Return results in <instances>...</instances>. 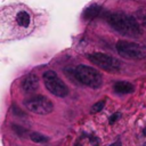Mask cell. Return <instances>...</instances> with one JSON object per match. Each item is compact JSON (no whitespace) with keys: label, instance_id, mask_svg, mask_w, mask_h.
<instances>
[{"label":"cell","instance_id":"7c38bea8","mask_svg":"<svg viewBox=\"0 0 146 146\" xmlns=\"http://www.w3.org/2000/svg\"><path fill=\"white\" fill-rule=\"evenodd\" d=\"M11 129L19 137H27V136H30V132L25 128H23L22 125H18V124H15L14 123V124H11Z\"/></svg>","mask_w":146,"mask_h":146},{"label":"cell","instance_id":"30bf717a","mask_svg":"<svg viewBox=\"0 0 146 146\" xmlns=\"http://www.w3.org/2000/svg\"><path fill=\"white\" fill-rule=\"evenodd\" d=\"M100 10H102V8L99 6L92 5L88 8H86V10L83 11V18L84 19H94L99 15Z\"/></svg>","mask_w":146,"mask_h":146},{"label":"cell","instance_id":"ac0fdd59","mask_svg":"<svg viewBox=\"0 0 146 146\" xmlns=\"http://www.w3.org/2000/svg\"><path fill=\"white\" fill-rule=\"evenodd\" d=\"M74 146H82L81 144H80V141L78 140V141H75V144H74Z\"/></svg>","mask_w":146,"mask_h":146},{"label":"cell","instance_id":"4fadbf2b","mask_svg":"<svg viewBox=\"0 0 146 146\" xmlns=\"http://www.w3.org/2000/svg\"><path fill=\"white\" fill-rule=\"evenodd\" d=\"M137 21L143 27L146 29V9H140L137 13Z\"/></svg>","mask_w":146,"mask_h":146},{"label":"cell","instance_id":"8fae6325","mask_svg":"<svg viewBox=\"0 0 146 146\" xmlns=\"http://www.w3.org/2000/svg\"><path fill=\"white\" fill-rule=\"evenodd\" d=\"M29 138H30L33 143H36V144H44V143H48V141H49V137L42 135L41 132H36V131L30 132Z\"/></svg>","mask_w":146,"mask_h":146},{"label":"cell","instance_id":"52a82bcc","mask_svg":"<svg viewBox=\"0 0 146 146\" xmlns=\"http://www.w3.org/2000/svg\"><path fill=\"white\" fill-rule=\"evenodd\" d=\"M43 83L49 92L57 97H66L68 88L55 71H46L43 73Z\"/></svg>","mask_w":146,"mask_h":146},{"label":"cell","instance_id":"8992f818","mask_svg":"<svg viewBox=\"0 0 146 146\" xmlns=\"http://www.w3.org/2000/svg\"><path fill=\"white\" fill-rule=\"evenodd\" d=\"M88 60L102 70L111 73H116L121 70V62L113 56L103 54V52H94L87 56Z\"/></svg>","mask_w":146,"mask_h":146},{"label":"cell","instance_id":"d6986e66","mask_svg":"<svg viewBox=\"0 0 146 146\" xmlns=\"http://www.w3.org/2000/svg\"><path fill=\"white\" fill-rule=\"evenodd\" d=\"M143 135L146 137V127H145V128H144V130H143Z\"/></svg>","mask_w":146,"mask_h":146},{"label":"cell","instance_id":"3957f363","mask_svg":"<svg viewBox=\"0 0 146 146\" xmlns=\"http://www.w3.org/2000/svg\"><path fill=\"white\" fill-rule=\"evenodd\" d=\"M74 78L78 82L97 89L102 86L103 83V76L102 74L94 67L88 66V65H79L76 66V68L73 71Z\"/></svg>","mask_w":146,"mask_h":146},{"label":"cell","instance_id":"5bb4252c","mask_svg":"<svg viewBox=\"0 0 146 146\" xmlns=\"http://www.w3.org/2000/svg\"><path fill=\"white\" fill-rule=\"evenodd\" d=\"M105 100L103 99V100H99V102H97V103H95L92 106H91V113H98V112H100L103 108H104V106H105Z\"/></svg>","mask_w":146,"mask_h":146},{"label":"cell","instance_id":"2e32d148","mask_svg":"<svg viewBox=\"0 0 146 146\" xmlns=\"http://www.w3.org/2000/svg\"><path fill=\"white\" fill-rule=\"evenodd\" d=\"M13 111H14V114H15V115H19V116H24V113H23V112H22V111H21L19 108H16V107L14 106V107H13Z\"/></svg>","mask_w":146,"mask_h":146},{"label":"cell","instance_id":"7a4b0ae2","mask_svg":"<svg viewBox=\"0 0 146 146\" xmlns=\"http://www.w3.org/2000/svg\"><path fill=\"white\" fill-rule=\"evenodd\" d=\"M108 24L112 26V29L116 32H119L122 35L130 36V38H138L143 34L141 25L131 15H127L121 11L112 13L107 17Z\"/></svg>","mask_w":146,"mask_h":146},{"label":"cell","instance_id":"5b68a950","mask_svg":"<svg viewBox=\"0 0 146 146\" xmlns=\"http://www.w3.org/2000/svg\"><path fill=\"white\" fill-rule=\"evenodd\" d=\"M24 105L30 112L38 115H47L54 111L52 102L43 95H35L25 99Z\"/></svg>","mask_w":146,"mask_h":146},{"label":"cell","instance_id":"e0dca14e","mask_svg":"<svg viewBox=\"0 0 146 146\" xmlns=\"http://www.w3.org/2000/svg\"><path fill=\"white\" fill-rule=\"evenodd\" d=\"M110 146H122V143H121L120 140H116L115 143H113V144H111Z\"/></svg>","mask_w":146,"mask_h":146},{"label":"cell","instance_id":"9a60e30c","mask_svg":"<svg viewBox=\"0 0 146 146\" xmlns=\"http://www.w3.org/2000/svg\"><path fill=\"white\" fill-rule=\"evenodd\" d=\"M120 117H121V113H120V112H115L114 114H112V115L110 116L108 123H110V124H113V123H115Z\"/></svg>","mask_w":146,"mask_h":146},{"label":"cell","instance_id":"ba28073f","mask_svg":"<svg viewBox=\"0 0 146 146\" xmlns=\"http://www.w3.org/2000/svg\"><path fill=\"white\" fill-rule=\"evenodd\" d=\"M21 88L24 92L26 94H31V92H34L35 90H38L39 88V78L31 73V74H27L23 80H22V83H21Z\"/></svg>","mask_w":146,"mask_h":146},{"label":"cell","instance_id":"ffe728a7","mask_svg":"<svg viewBox=\"0 0 146 146\" xmlns=\"http://www.w3.org/2000/svg\"><path fill=\"white\" fill-rule=\"evenodd\" d=\"M144 146H146V143H145V144H144Z\"/></svg>","mask_w":146,"mask_h":146},{"label":"cell","instance_id":"277c9868","mask_svg":"<svg viewBox=\"0 0 146 146\" xmlns=\"http://www.w3.org/2000/svg\"><path fill=\"white\" fill-rule=\"evenodd\" d=\"M116 51L123 58L144 59L146 57V47L128 40H119L116 42Z\"/></svg>","mask_w":146,"mask_h":146},{"label":"cell","instance_id":"9c48e42d","mask_svg":"<svg viewBox=\"0 0 146 146\" xmlns=\"http://www.w3.org/2000/svg\"><path fill=\"white\" fill-rule=\"evenodd\" d=\"M113 90L119 95H127L135 91V86L128 81H116L113 84Z\"/></svg>","mask_w":146,"mask_h":146},{"label":"cell","instance_id":"6da1fadb","mask_svg":"<svg viewBox=\"0 0 146 146\" xmlns=\"http://www.w3.org/2000/svg\"><path fill=\"white\" fill-rule=\"evenodd\" d=\"M35 29V16L32 10L21 3L9 5L0 11V38L16 40L27 36Z\"/></svg>","mask_w":146,"mask_h":146}]
</instances>
